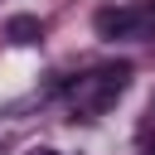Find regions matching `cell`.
Instances as JSON below:
<instances>
[{
  "label": "cell",
  "mask_w": 155,
  "mask_h": 155,
  "mask_svg": "<svg viewBox=\"0 0 155 155\" xmlns=\"http://www.w3.org/2000/svg\"><path fill=\"white\" fill-rule=\"evenodd\" d=\"M126 87H131V63H102V68H92V73L78 78V87H73V116L97 121L102 111L116 107V97H121Z\"/></svg>",
  "instance_id": "6da1fadb"
},
{
  "label": "cell",
  "mask_w": 155,
  "mask_h": 155,
  "mask_svg": "<svg viewBox=\"0 0 155 155\" xmlns=\"http://www.w3.org/2000/svg\"><path fill=\"white\" fill-rule=\"evenodd\" d=\"M97 34L102 39H131V34H150L155 24L145 19V10H126V5H107V10H97Z\"/></svg>",
  "instance_id": "7a4b0ae2"
},
{
  "label": "cell",
  "mask_w": 155,
  "mask_h": 155,
  "mask_svg": "<svg viewBox=\"0 0 155 155\" xmlns=\"http://www.w3.org/2000/svg\"><path fill=\"white\" fill-rule=\"evenodd\" d=\"M5 39H10V44H39V39H44V24H39L34 15H10V19H5Z\"/></svg>",
  "instance_id": "3957f363"
},
{
  "label": "cell",
  "mask_w": 155,
  "mask_h": 155,
  "mask_svg": "<svg viewBox=\"0 0 155 155\" xmlns=\"http://www.w3.org/2000/svg\"><path fill=\"white\" fill-rule=\"evenodd\" d=\"M140 10H145V19H150V24H155V0H145V5H140Z\"/></svg>",
  "instance_id": "277c9868"
},
{
  "label": "cell",
  "mask_w": 155,
  "mask_h": 155,
  "mask_svg": "<svg viewBox=\"0 0 155 155\" xmlns=\"http://www.w3.org/2000/svg\"><path fill=\"white\" fill-rule=\"evenodd\" d=\"M29 155H58V150H53V145H34Z\"/></svg>",
  "instance_id": "5b68a950"
},
{
  "label": "cell",
  "mask_w": 155,
  "mask_h": 155,
  "mask_svg": "<svg viewBox=\"0 0 155 155\" xmlns=\"http://www.w3.org/2000/svg\"><path fill=\"white\" fill-rule=\"evenodd\" d=\"M145 155H155V145H145Z\"/></svg>",
  "instance_id": "8992f818"
}]
</instances>
